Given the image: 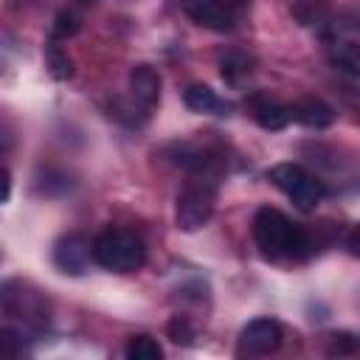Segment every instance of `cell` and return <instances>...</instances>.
<instances>
[{"mask_svg":"<svg viewBox=\"0 0 360 360\" xmlns=\"http://www.w3.org/2000/svg\"><path fill=\"white\" fill-rule=\"evenodd\" d=\"M124 354H127L129 360H160V357H163V349H160V343H158L155 338H149V335H132V338L127 340Z\"/></svg>","mask_w":360,"mask_h":360,"instance_id":"15","label":"cell"},{"mask_svg":"<svg viewBox=\"0 0 360 360\" xmlns=\"http://www.w3.org/2000/svg\"><path fill=\"white\" fill-rule=\"evenodd\" d=\"M253 242L267 259H281V256H304L309 242L304 228L292 225L281 211L264 205L253 217Z\"/></svg>","mask_w":360,"mask_h":360,"instance_id":"1","label":"cell"},{"mask_svg":"<svg viewBox=\"0 0 360 360\" xmlns=\"http://www.w3.org/2000/svg\"><path fill=\"white\" fill-rule=\"evenodd\" d=\"M231 3H236V6H245V3H250V0H231Z\"/></svg>","mask_w":360,"mask_h":360,"instance_id":"22","label":"cell"},{"mask_svg":"<svg viewBox=\"0 0 360 360\" xmlns=\"http://www.w3.org/2000/svg\"><path fill=\"white\" fill-rule=\"evenodd\" d=\"M219 68H222V79L228 84H233V87H239L242 79L250 76V59L245 53H225L219 59Z\"/></svg>","mask_w":360,"mask_h":360,"instance_id":"16","label":"cell"},{"mask_svg":"<svg viewBox=\"0 0 360 360\" xmlns=\"http://www.w3.org/2000/svg\"><path fill=\"white\" fill-rule=\"evenodd\" d=\"M53 264L65 276H82L93 259V242L84 233H65L53 242Z\"/></svg>","mask_w":360,"mask_h":360,"instance_id":"5","label":"cell"},{"mask_svg":"<svg viewBox=\"0 0 360 360\" xmlns=\"http://www.w3.org/2000/svg\"><path fill=\"white\" fill-rule=\"evenodd\" d=\"M183 104L191 112H211V115H228L231 104L222 101L208 84H188L183 90Z\"/></svg>","mask_w":360,"mask_h":360,"instance_id":"9","label":"cell"},{"mask_svg":"<svg viewBox=\"0 0 360 360\" xmlns=\"http://www.w3.org/2000/svg\"><path fill=\"white\" fill-rule=\"evenodd\" d=\"M79 31V20L73 11H59L53 25H51V39H68Z\"/></svg>","mask_w":360,"mask_h":360,"instance_id":"18","label":"cell"},{"mask_svg":"<svg viewBox=\"0 0 360 360\" xmlns=\"http://www.w3.org/2000/svg\"><path fill=\"white\" fill-rule=\"evenodd\" d=\"M281 323L276 318H256L250 321L242 332H239V346L236 354H248V357H259V354H270L281 346Z\"/></svg>","mask_w":360,"mask_h":360,"instance_id":"4","label":"cell"},{"mask_svg":"<svg viewBox=\"0 0 360 360\" xmlns=\"http://www.w3.org/2000/svg\"><path fill=\"white\" fill-rule=\"evenodd\" d=\"M129 96L143 110H152L160 101V73L152 65H135L129 70Z\"/></svg>","mask_w":360,"mask_h":360,"instance_id":"7","label":"cell"},{"mask_svg":"<svg viewBox=\"0 0 360 360\" xmlns=\"http://www.w3.org/2000/svg\"><path fill=\"white\" fill-rule=\"evenodd\" d=\"M307 177H309V174H307L298 163H276V166L267 172V180H270L278 191H284L287 197H290Z\"/></svg>","mask_w":360,"mask_h":360,"instance_id":"11","label":"cell"},{"mask_svg":"<svg viewBox=\"0 0 360 360\" xmlns=\"http://www.w3.org/2000/svg\"><path fill=\"white\" fill-rule=\"evenodd\" d=\"M45 68H48L51 79H56V82H68L73 76V59L68 56L65 48L56 45V39H51L45 45Z\"/></svg>","mask_w":360,"mask_h":360,"instance_id":"12","label":"cell"},{"mask_svg":"<svg viewBox=\"0 0 360 360\" xmlns=\"http://www.w3.org/2000/svg\"><path fill=\"white\" fill-rule=\"evenodd\" d=\"M290 112H292V121H298V124H304L309 129H326L335 121V110L326 101L315 98V96L290 104Z\"/></svg>","mask_w":360,"mask_h":360,"instance_id":"8","label":"cell"},{"mask_svg":"<svg viewBox=\"0 0 360 360\" xmlns=\"http://www.w3.org/2000/svg\"><path fill=\"white\" fill-rule=\"evenodd\" d=\"M323 186H321V180H315V177H307L292 194H290V200L295 202V208L298 211H315L318 208V202L323 200Z\"/></svg>","mask_w":360,"mask_h":360,"instance_id":"14","label":"cell"},{"mask_svg":"<svg viewBox=\"0 0 360 360\" xmlns=\"http://www.w3.org/2000/svg\"><path fill=\"white\" fill-rule=\"evenodd\" d=\"M183 11L202 28L211 31H231L233 28V14L225 0H180Z\"/></svg>","mask_w":360,"mask_h":360,"instance_id":"6","label":"cell"},{"mask_svg":"<svg viewBox=\"0 0 360 360\" xmlns=\"http://www.w3.org/2000/svg\"><path fill=\"white\" fill-rule=\"evenodd\" d=\"M166 335H169L172 343H177V346H191L194 338H197V329H194V323L188 321V315H174V318L166 323Z\"/></svg>","mask_w":360,"mask_h":360,"instance_id":"17","label":"cell"},{"mask_svg":"<svg viewBox=\"0 0 360 360\" xmlns=\"http://www.w3.org/2000/svg\"><path fill=\"white\" fill-rule=\"evenodd\" d=\"M217 205V191L208 183H191L177 194V205H174V222L180 231L194 233L200 231Z\"/></svg>","mask_w":360,"mask_h":360,"instance_id":"3","label":"cell"},{"mask_svg":"<svg viewBox=\"0 0 360 360\" xmlns=\"http://www.w3.org/2000/svg\"><path fill=\"white\" fill-rule=\"evenodd\" d=\"M329 62L346 73V76H360V45L357 42H340L332 48L329 53Z\"/></svg>","mask_w":360,"mask_h":360,"instance_id":"13","label":"cell"},{"mask_svg":"<svg viewBox=\"0 0 360 360\" xmlns=\"http://www.w3.org/2000/svg\"><path fill=\"white\" fill-rule=\"evenodd\" d=\"M253 118H256V124H259L262 129L278 132V129H284V127L292 121V112H290L287 104H278V101H259V104H253Z\"/></svg>","mask_w":360,"mask_h":360,"instance_id":"10","label":"cell"},{"mask_svg":"<svg viewBox=\"0 0 360 360\" xmlns=\"http://www.w3.org/2000/svg\"><path fill=\"white\" fill-rule=\"evenodd\" d=\"M146 259L143 239L127 228H104L93 239V262L110 273H135Z\"/></svg>","mask_w":360,"mask_h":360,"instance_id":"2","label":"cell"},{"mask_svg":"<svg viewBox=\"0 0 360 360\" xmlns=\"http://www.w3.org/2000/svg\"><path fill=\"white\" fill-rule=\"evenodd\" d=\"M8 197H11V172L6 169V172H3V200L8 202Z\"/></svg>","mask_w":360,"mask_h":360,"instance_id":"21","label":"cell"},{"mask_svg":"<svg viewBox=\"0 0 360 360\" xmlns=\"http://www.w3.org/2000/svg\"><path fill=\"white\" fill-rule=\"evenodd\" d=\"M357 349V338L352 332H332L326 335V352L329 354H352Z\"/></svg>","mask_w":360,"mask_h":360,"instance_id":"19","label":"cell"},{"mask_svg":"<svg viewBox=\"0 0 360 360\" xmlns=\"http://www.w3.org/2000/svg\"><path fill=\"white\" fill-rule=\"evenodd\" d=\"M346 248H349V253H352L354 259H360V222L349 231V236H346Z\"/></svg>","mask_w":360,"mask_h":360,"instance_id":"20","label":"cell"}]
</instances>
